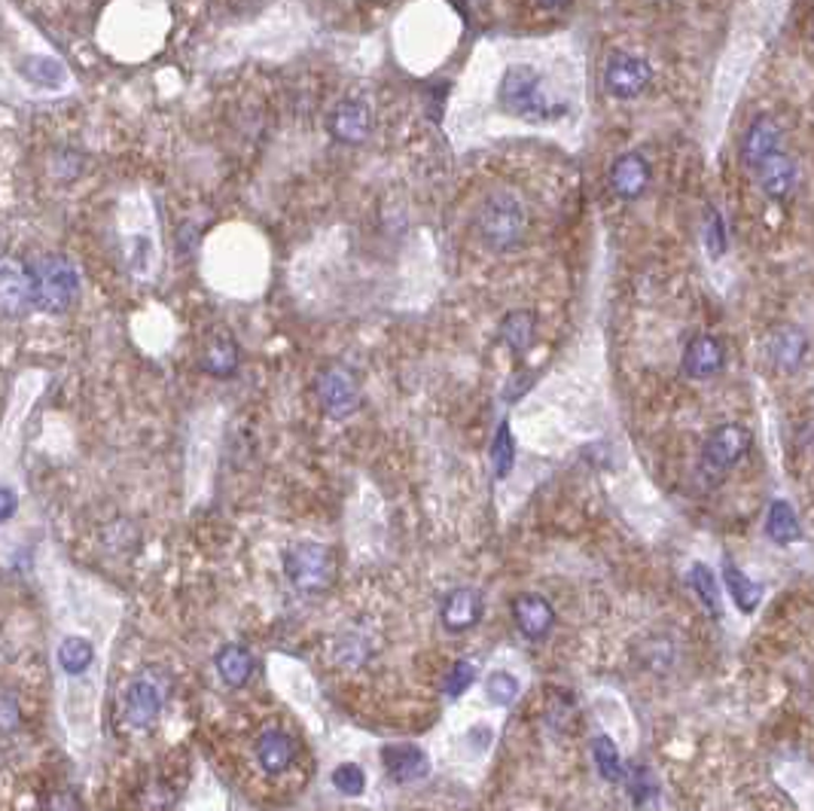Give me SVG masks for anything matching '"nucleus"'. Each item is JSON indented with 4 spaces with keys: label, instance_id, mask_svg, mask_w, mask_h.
<instances>
[{
    "label": "nucleus",
    "instance_id": "nucleus-14",
    "mask_svg": "<svg viewBox=\"0 0 814 811\" xmlns=\"http://www.w3.org/2000/svg\"><path fill=\"white\" fill-rule=\"evenodd\" d=\"M723 364H726L723 343H720L717 336H708V333L693 336L687 343V348H684V360H680L684 372L696 381L713 379V376L723 369Z\"/></svg>",
    "mask_w": 814,
    "mask_h": 811
},
{
    "label": "nucleus",
    "instance_id": "nucleus-20",
    "mask_svg": "<svg viewBox=\"0 0 814 811\" xmlns=\"http://www.w3.org/2000/svg\"><path fill=\"white\" fill-rule=\"evenodd\" d=\"M256 762L266 775H281L290 769L293 757H296V745L287 733L281 729H266L263 736L256 738Z\"/></svg>",
    "mask_w": 814,
    "mask_h": 811
},
{
    "label": "nucleus",
    "instance_id": "nucleus-26",
    "mask_svg": "<svg viewBox=\"0 0 814 811\" xmlns=\"http://www.w3.org/2000/svg\"><path fill=\"white\" fill-rule=\"evenodd\" d=\"M22 74L38 83L43 89H59L64 80H67V67L62 62H55L50 55H28L22 62Z\"/></svg>",
    "mask_w": 814,
    "mask_h": 811
},
{
    "label": "nucleus",
    "instance_id": "nucleus-33",
    "mask_svg": "<svg viewBox=\"0 0 814 811\" xmlns=\"http://www.w3.org/2000/svg\"><path fill=\"white\" fill-rule=\"evenodd\" d=\"M705 241H708V254L711 256H723L726 251V227L723 217L711 211L708 214V223H705Z\"/></svg>",
    "mask_w": 814,
    "mask_h": 811
},
{
    "label": "nucleus",
    "instance_id": "nucleus-19",
    "mask_svg": "<svg viewBox=\"0 0 814 811\" xmlns=\"http://www.w3.org/2000/svg\"><path fill=\"white\" fill-rule=\"evenodd\" d=\"M202 369L214 379H230L239 369V345L232 339L230 330H214L202 345Z\"/></svg>",
    "mask_w": 814,
    "mask_h": 811
},
{
    "label": "nucleus",
    "instance_id": "nucleus-2",
    "mask_svg": "<svg viewBox=\"0 0 814 811\" xmlns=\"http://www.w3.org/2000/svg\"><path fill=\"white\" fill-rule=\"evenodd\" d=\"M476 232L497 254L522 247L528 239V211L512 192H491L476 214Z\"/></svg>",
    "mask_w": 814,
    "mask_h": 811
},
{
    "label": "nucleus",
    "instance_id": "nucleus-31",
    "mask_svg": "<svg viewBox=\"0 0 814 811\" xmlns=\"http://www.w3.org/2000/svg\"><path fill=\"white\" fill-rule=\"evenodd\" d=\"M332 787L342 793V797H360L367 790V775L357 762H342L332 769Z\"/></svg>",
    "mask_w": 814,
    "mask_h": 811
},
{
    "label": "nucleus",
    "instance_id": "nucleus-3",
    "mask_svg": "<svg viewBox=\"0 0 814 811\" xmlns=\"http://www.w3.org/2000/svg\"><path fill=\"white\" fill-rule=\"evenodd\" d=\"M336 552L324 544H293L284 549V577L303 596H320L336 583Z\"/></svg>",
    "mask_w": 814,
    "mask_h": 811
},
{
    "label": "nucleus",
    "instance_id": "nucleus-4",
    "mask_svg": "<svg viewBox=\"0 0 814 811\" xmlns=\"http://www.w3.org/2000/svg\"><path fill=\"white\" fill-rule=\"evenodd\" d=\"M28 268H31V278H34L40 312L64 315L80 293V275L74 263L62 254H43Z\"/></svg>",
    "mask_w": 814,
    "mask_h": 811
},
{
    "label": "nucleus",
    "instance_id": "nucleus-15",
    "mask_svg": "<svg viewBox=\"0 0 814 811\" xmlns=\"http://www.w3.org/2000/svg\"><path fill=\"white\" fill-rule=\"evenodd\" d=\"M649 178H653V171H649V162L641 152H623L611 166V175H607L613 196H620L625 202L641 199L647 192Z\"/></svg>",
    "mask_w": 814,
    "mask_h": 811
},
{
    "label": "nucleus",
    "instance_id": "nucleus-10",
    "mask_svg": "<svg viewBox=\"0 0 814 811\" xmlns=\"http://www.w3.org/2000/svg\"><path fill=\"white\" fill-rule=\"evenodd\" d=\"M781 140H784V131L778 126L772 116H757L744 138H741V162L748 171H753L757 166H763L769 156L781 152Z\"/></svg>",
    "mask_w": 814,
    "mask_h": 811
},
{
    "label": "nucleus",
    "instance_id": "nucleus-18",
    "mask_svg": "<svg viewBox=\"0 0 814 811\" xmlns=\"http://www.w3.org/2000/svg\"><path fill=\"white\" fill-rule=\"evenodd\" d=\"M384 760V772L391 775V781L397 784H412V781H421L431 772V760L427 754L415 745H391V748L382 750Z\"/></svg>",
    "mask_w": 814,
    "mask_h": 811
},
{
    "label": "nucleus",
    "instance_id": "nucleus-35",
    "mask_svg": "<svg viewBox=\"0 0 814 811\" xmlns=\"http://www.w3.org/2000/svg\"><path fill=\"white\" fill-rule=\"evenodd\" d=\"M46 811H83V802H80L77 793H71V790H55V793L46 799Z\"/></svg>",
    "mask_w": 814,
    "mask_h": 811
},
{
    "label": "nucleus",
    "instance_id": "nucleus-22",
    "mask_svg": "<svg viewBox=\"0 0 814 811\" xmlns=\"http://www.w3.org/2000/svg\"><path fill=\"white\" fill-rule=\"evenodd\" d=\"M765 534H769L772 544L781 546L802 540V525L787 501H772V504H769V513H765Z\"/></svg>",
    "mask_w": 814,
    "mask_h": 811
},
{
    "label": "nucleus",
    "instance_id": "nucleus-28",
    "mask_svg": "<svg viewBox=\"0 0 814 811\" xmlns=\"http://www.w3.org/2000/svg\"><path fill=\"white\" fill-rule=\"evenodd\" d=\"M92 660H95V650L86 638H67L59 646V665H62L67 674H86L89 672Z\"/></svg>",
    "mask_w": 814,
    "mask_h": 811
},
{
    "label": "nucleus",
    "instance_id": "nucleus-36",
    "mask_svg": "<svg viewBox=\"0 0 814 811\" xmlns=\"http://www.w3.org/2000/svg\"><path fill=\"white\" fill-rule=\"evenodd\" d=\"M15 509H19V497H15L13 488H7V485H0V525H7V522L13 519Z\"/></svg>",
    "mask_w": 814,
    "mask_h": 811
},
{
    "label": "nucleus",
    "instance_id": "nucleus-13",
    "mask_svg": "<svg viewBox=\"0 0 814 811\" xmlns=\"http://www.w3.org/2000/svg\"><path fill=\"white\" fill-rule=\"evenodd\" d=\"M512 620L528 641H543L556 629V608L537 592L512 598Z\"/></svg>",
    "mask_w": 814,
    "mask_h": 811
},
{
    "label": "nucleus",
    "instance_id": "nucleus-6",
    "mask_svg": "<svg viewBox=\"0 0 814 811\" xmlns=\"http://www.w3.org/2000/svg\"><path fill=\"white\" fill-rule=\"evenodd\" d=\"M753 436L741 424H720L717 431L708 433L701 445V473L708 480H723L729 470H736L744 455L751 452Z\"/></svg>",
    "mask_w": 814,
    "mask_h": 811
},
{
    "label": "nucleus",
    "instance_id": "nucleus-8",
    "mask_svg": "<svg viewBox=\"0 0 814 811\" xmlns=\"http://www.w3.org/2000/svg\"><path fill=\"white\" fill-rule=\"evenodd\" d=\"M318 400L330 419H348V415H355L357 406H360V381L342 364H330V367L320 369Z\"/></svg>",
    "mask_w": 814,
    "mask_h": 811
},
{
    "label": "nucleus",
    "instance_id": "nucleus-27",
    "mask_svg": "<svg viewBox=\"0 0 814 811\" xmlns=\"http://www.w3.org/2000/svg\"><path fill=\"white\" fill-rule=\"evenodd\" d=\"M592 757H595V769H599L604 781L620 784V781L628 778V775H625L623 757H620V750H616V745H613L607 736H599L592 741Z\"/></svg>",
    "mask_w": 814,
    "mask_h": 811
},
{
    "label": "nucleus",
    "instance_id": "nucleus-23",
    "mask_svg": "<svg viewBox=\"0 0 814 811\" xmlns=\"http://www.w3.org/2000/svg\"><path fill=\"white\" fill-rule=\"evenodd\" d=\"M537 336V315L535 312H509L504 317V324H500V339L507 345L509 351H516V355H522L525 348H531Z\"/></svg>",
    "mask_w": 814,
    "mask_h": 811
},
{
    "label": "nucleus",
    "instance_id": "nucleus-25",
    "mask_svg": "<svg viewBox=\"0 0 814 811\" xmlns=\"http://www.w3.org/2000/svg\"><path fill=\"white\" fill-rule=\"evenodd\" d=\"M689 586H693V592L699 596V601L705 604V610L711 613L713 620H720V617H723V604H720V586H717V577H713L711 568L696 561V565L689 568Z\"/></svg>",
    "mask_w": 814,
    "mask_h": 811
},
{
    "label": "nucleus",
    "instance_id": "nucleus-17",
    "mask_svg": "<svg viewBox=\"0 0 814 811\" xmlns=\"http://www.w3.org/2000/svg\"><path fill=\"white\" fill-rule=\"evenodd\" d=\"M330 135L339 144L357 147L372 135V110L363 102H342L332 107L330 114Z\"/></svg>",
    "mask_w": 814,
    "mask_h": 811
},
{
    "label": "nucleus",
    "instance_id": "nucleus-12",
    "mask_svg": "<svg viewBox=\"0 0 814 811\" xmlns=\"http://www.w3.org/2000/svg\"><path fill=\"white\" fill-rule=\"evenodd\" d=\"M485 613V601L479 589L473 586H461L455 592H448L446 601H443V610H440V620L446 625L452 634L471 632L473 625H479Z\"/></svg>",
    "mask_w": 814,
    "mask_h": 811
},
{
    "label": "nucleus",
    "instance_id": "nucleus-7",
    "mask_svg": "<svg viewBox=\"0 0 814 811\" xmlns=\"http://www.w3.org/2000/svg\"><path fill=\"white\" fill-rule=\"evenodd\" d=\"M649 80H653V67L644 55H635V52L616 50L604 64V89L611 92L613 98L632 102L647 92Z\"/></svg>",
    "mask_w": 814,
    "mask_h": 811
},
{
    "label": "nucleus",
    "instance_id": "nucleus-5",
    "mask_svg": "<svg viewBox=\"0 0 814 811\" xmlns=\"http://www.w3.org/2000/svg\"><path fill=\"white\" fill-rule=\"evenodd\" d=\"M168 689H171V677L162 668H144L126 689V702H123L126 720L135 729L154 726L162 708H166Z\"/></svg>",
    "mask_w": 814,
    "mask_h": 811
},
{
    "label": "nucleus",
    "instance_id": "nucleus-21",
    "mask_svg": "<svg viewBox=\"0 0 814 811\" xmlns=\"http://www.w3.org/2000/svg\"><path fill=\"white\" fill-rule=\"evenodd\" d=\"M216 674L223 677L226 686H244L254 674V656L251 650L242 644H226L220 653H216Z\"/></svg>",
    "mask_w": 814,
    "mask_h": 811
},
{
    "label": "nucleus",
    "instance_id": "nucleus-29",
    "mask_svg": "<svg viewBox=\"0 0 814 811\" xmlns=\"http://www.w3.org/2000/svg\"><path fill=\"white\" fill-rule=\"evenodd\" d=\"M491 464H495L497 480L509 476V470L516 464V440H512V433H509L507 421H504L495 433V443H491Z\"/></svg>",
    "mask_w": 814,
    "mask_h": 811
},
{
    "label": "nucleus",
    "instance_id": "nucleus-9",
    "mask_svg": "<svg viewBox=\"0 0 814 811\" xmlns=\"http://www.w3.org/2000/svg\"><path fill=\"white\" fill-rule=\"evenodd\" d=\"M38 308V293L31 268L22 266L13 256H0V317L31 315Z\"/></svg>",
    "mask_w": 814,
    "mask_h": 811
},
{
    "label": "nucleus",
    "instance_id": "nucleus-11",
    "mask_svg": "<svg viewBox=\"0 0 814 811\" xmlns=\"http://www.w3.org/2000/svg\"><path fill=\"white\" fill-rule=\"evenodd\" d=\"M751 175H753V180H757V187H760L763 196L781 202V199H787L790 192L796 190L800 168H796V159H793V156H787V152L781 150V152H775V156H769L763 166L753 168Z\"/></svg>",
    "mask_w": 814,
    "mask_h": 811
},
{
    "label": "nucleus",
    "instance_id": "nucleus-16",
    "mask_svg": "<svg viewBox=\"0 0 814 811\" xmlns=\"http://www.w3.org/2000/svg\"><path fill=\"white\" fill-rule=\"evenodd\" d=\"M765 355H769L775 369L793 372L808 357V336L800 327H793V324L775 327V330L769 333V339H765Z\"/></svg>",
    "mask_w": 814,
    "mask_h": 811
},
{
    "label": "nucleus",
    "instance_id": "nucleus-32",
    "mask_svg": "<svg viewBox=\"0 0 814 811\" xmlns=\"http://www.w3.org/2000/svg\"><path fill=\"white\" fill-rule=\"evenodd\" d=\"M473 681H476V665H473L471 660H458L452 668H448L443 689H446L448 698H458L471 689Z\"/></svg>",
    "mask_w": 814,
    "mask_h": 811
},
{
    "label": "nucleus",
    "instance_id": "nucleus-1",
    "mask_svg": "<svg viewBox=\"0 0 814 811\" xmlns=\"http://www.w3.org/2000/svg\"><path fill=\"white\" fill-rule=\"evenodd\" d=\"M497 102L507 114L528 119L535 126H547V123H556V119L568 114L564 102L543 86V76L537 74L535 67H528V64H512L504 74Z\"/></svg>",
    "mask_w": 814,
    "mask_h": 811
},
{
    "label": "nucleus",
    "instance_id": "nucleus-24",
    "mask_svg": "<svg viewBox=\"0 0 814 811\" xmlns=\"http://www.w3.org/2000/svg\"><path fill=\"white\" fill-rule=\"evenodd\" d=\"M723 583H726V589H729L732 601H736L738 608L744 610V613H753V610L760 608V601H763V586L753 583L751 577H748L744 571H738L729 558L723 561Z\"/></svg>",
    "mask_w": 814,
    "mask_h": 811
},
{
    "label": "nucleus",
    "instance_id": "nucleus-30",
    "mask_svg": "<svg viewBox=\"0 0 814 811\" xmlns=\"http://www.w3.org/2000/svg\"><path fill=\"white\" fill-rule=\"evenodd\" d=\"M519 681L512 677L509 672H495V674H488V681H485V696L491 698L495 705H500V708H507V705H512L516 698H519Z\"/></svg>",
    "mask_w": 814,
    "mask_h": 811
},
{
    "label": "nucleus",
    "instance_id": "nucleus-34",
    "mask_svg": "<svg viewBox=\"0 0 814 811\" xmlns=\"http://www.w3.org/2000/svg\"><path fill=\"white\" fill-rule=\"evenodd\" d=\"M19 705L10 696H0V736H10L19 729Z\"/></svg>",
    "mask_w": 814,
    "mask_h": 811
}]
</instances>
